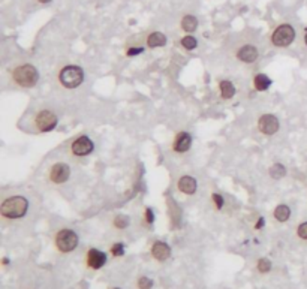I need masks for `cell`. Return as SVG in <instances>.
<instances>
[{"label":"cell","mask_w":307,"mask_h":289,"mask_svg":"<svg viewBox=\"0 0 307 289\" xmlns=\"http://www.w3.org/2000/svg\"><path fill=\"white\" fill-rule=\"evenodd\" d=\"M29 208V201L24 196H11L3 201L0 207V213L6 219H21L26 216Z\"/></svg>","instance_id":"obj_1"},{"label":"cell","mask_w":307,"mask_h":289,"mask_svg":"<svg viewBox=\"0 0 307 289\" xmlns=\"http://www.w3.org/2000/svg\"><path fill=\"white\" fill-rule=\"evenodd\" d=\"M12 78L20 87L30 89V87L36 86V83L39 80V72L33 64H20L18 67L14 69Z\"/></svg>","instance_id":"obj_2"},{"label":"cell","mask_w":307,"mask_h":289,"mask_svg":"<svg viewBox=\"0 0 307 289\" xmlns=\"http://www.w3.org/2000/svg\"><path fill=\"white\" fill-rule=\"evenodd\" d=\"M59 78L66 89H76L84 81V70L80 66L69 64L61 69Z\"/></svg>","instance_id":"obj_3"},{"label":"cell","mask_w":307,"mask_h":289,"mask_svg":"<svg viewBox=\"0 0 307 289\" xmlns=\"http://www.w3.org/2000/svg\"><path fill=\"white\" fill-rule=\"evenodd\" d=\"M78 235L75 234V231L72 230H60V231L56 234V238H54V243H56V247L60 253H70L72 250L76 249L78 246Z\"/></svg>","instance_id":"obj_4"},{"label":"cell","mask_w":307,"mask_h":289,"mask_svg":"<svg viewBox=\"0 0 307 289\" xmlns=\"http://www.w3.org/2000/svg\"><path fill=\"white\" fill-rule=\"evenodd\" d=\"M295 39V30L291 24H280L271 35V42L276 47H288Z\"/></svg>","instance_id":"obj_5"},{"label":"cell","mask_w":307,"mask_h":289,"mask_svg":"<svg viewBox=\"0 0 307 289\" xmlns=\"http://www.w3.org/2000/svg\"><path fill=\"white\" fill-rule=\"evenodd\" d=\"M57 116L53 113V111H48V110H42L38 113V116L35 118V123H36V127L41 130V132H51L56 126H57Z\"/></svg>","instance_id":"obj_6"},{"label":"cell","mask_w":307,"mask_h":289,"mask_svg":"<svg viewBox=\"0 0 307 289\" xmlns=\"http://www.w3.org/2000/svg\"><path fill=\"white\" fill-rule=\"evenodd\" d=\"M107 253L99 249H90L86 255V264L92 270H101L107 264Z\"/></svg>","instance_id":"obj_7"},{"label":"cell","mask_w":307,"mask_h":289,"mask_svg":"<svg viewBox=\"0 0 307 289\" xmlns=\"http://www.w3.org/2000/svg\"><path fill=\"white\" fill-rule=\"evenodd\" d=\"M258 127L259 130L264 133V135H274L280 124H279V120L277 117L273 116V114H264V116L259 117V121H258Z\"/></svg>","instance_id":"obj_8"},{"label":"cell","mask_w":307,"mask_h":289,"mask_svg":"<svg viewBox=\"0 0 307 289\" xmlns=\"http://www.w3.org/2000/svg\"><path fill=\"white\" fill-rule=\"evenodd\" d=\"M70 149H72V153L75 156H87V155H90L93 152L95 146H93V141L89 136L83 135L76 141H73Z\"/></svg>","instance_id":"obj_9"},{"label":"cell","mask_w":307,"mask_h":289,"mask_svg":"<svg viewBox=\"0 0 307 289\" xmlns=\"http://www.w3.org/2000/svg\"><path fill=\"white\" fill-rule=\"evenodd\" d=\"M150 253L156 261L164 262L171 256V247L165 241H155L151 249H150Z\"/></svg>","instance_id":"obj_10"},{"label":"cell","mask_w":307,"mask_h":289,"mask_svg":"<svg viewBox=\"0 0 307 289\" xmlns=\"http://www.w3.org/2000/svg\"><path fill=\"white\" fill-rule=\"evenodd\" d=\"M69 175H70V170L66 164H56L50 171V178L56 184L64 183L69 178Z\"/></svg>","instance_id":"obj_11"},{"label":"cell","mask_w":307,"mask_h":289,"mask_svg":"<svg viewBox=\"0 0 307 289\" xmlns=\"http://www.w3.org/2000/svg\"><path fill=\"white\" fill-rule=\"evenodd\" d=\"M190 144H192V136H190V133L180 132V133H177V136H176L174 150H176L177 153H186V152L190 149Z\"/></svg>","instance_id":"obj_12"},{"label":"cell","mask_w":307,"mask_h":289,"mask_svg":"<svg viewBox=\"0 0 307 289\" xmlns=\"http://www.w3.org/2000/svg\"><path fill=\"white\" fill-rule=\"evenodd\" d=\"M196 180L193 177H189V175H184L179 180V190L183 192L186 195H193L196 192Z\"/></svg>","instance_id":"obj_13"},{"label":"cell","mask_w":307,"mask_h":289,"mask_svg":"<svg viewBox=\"0 0 307 289\" xmlns=\"http://www.w3.org/2000/svg\"><path fill=\"white\" fill-rule=\"evenodd\" d=\"M258 50H256V47H253V45H245V47H242L240 50H239V53H237V57L240 58L242 61H245V63H252V61H255L256 58H258Z\"/></svg>","instance_id":"obj_14"},{"label":"cell","mask_w":307,"mask_h":289,"mask_svg":"<svg viewBox=\"0 0 307 289\" xmlns=\"http://www.w3.org/2000/svg\"><path fill=\"white\" fill-rule=\"evenodd\" d=\"M165 44H167V36L161 32H153L147 38V45L150 48H159V47H164Z\"/></svg>","instance_id":"obj_15"},{"label":"cell","mask_w":307,"mask_h":289,"mask_svg":"<svg viewBox=\"0 0 307 289\" xmlns=\"http://www.w3.org/2000/svg\"><path fill=\"white\" fill-rule=\"evenodd\" d=\"M271 80L265 75V74H258L256 77H255V80H253V84H255V89L258 90V92H265V90H268V87L271 86Z\"/></svg>","instance_id":"obj_16"},{"label":"cell","mask_w":307,"mask_h":289,"mask_svg":"<svg viewBox=\"0 0 307 289\" xmlns=\"http://www.w3.org/2000/svg\"><path fill=\"white\" fill-rule=\"evenodd\" d=\"M289 216H291V208L288 207V205H285V204H280V205H277L276 207V210H274V218H276V221H279V222H286L288 219H289Z\"/></svg>","instance_id":"obj_17"},{"label":"cell","mask_w":307,"mask_h":289,"mask_svg":"<svg viewBox=\"0 0 307 289\" xmlns=\"http://www.w3.org/2000/svg\"><path fill=\"white\" fill-rule=\"evenodd\" d=\"M196 27H198V20H196V17H193V15H184L183 20H182V29H183L184 32L192 33V32L196 30Z\"/></svg>","instance_id":"obj_18"},{"label":"cell","mask_w":307,"mask_h":289,"mask_svg":"<svg viewBox=\"0 0 307 289\" xmlns=\"http://www.w3.org/2000/svg\"><path fill=\"white\" fill-rule=\"evenodd\" d=\"M220 95H222V98L223 99H231L234 95H236V87H234V84L231 83V81H222L220 83Z\"/></svg>","instance_id":"obj_19"},{"label":"cell","mask_w":307,"mask_h":289,"mask_svg":"<svg viewBox=\"0 0 307 289\" xmlns=\"http://www.w3.org/2000/svg\"><path fill=\"white\" fill-rule=\"evenodd\" d=\"M256 268H258V271H259L261 274H267V273L271 271L273 264H271V261H270L268 258H261V259H258V262H256Z\"/></svg>","instance_id":"obj_20"},{"label":"cell","mask_w":307,"mask_h":289,"mask_svg":"<svg viewBox=\"0 0 307 289\" xmlns=\"http://www.w3.org/2000/svg\"><path fill=\"white\" fill-rule=\"evenodd\" d=\"M285 174H286V168L282 165V164H274L271 168H270V175L273 177V178H282V177H285Z\"/></svg>","instance_id":"obj_21"},{"label":"cell","mask_w":307,"mask_h":289,"mask_svg":"<svg viewBox=\"0 0 307 289\" xmlns=\"http://www.w3.org/2000/svg\"><path fill=\"white\" fill-rule=\"evenodd\" d=\"M114 227L119 228V230L127 228V227H129V218H127V216H123V214L116 216V218H114Z\"/></svg>","instance_id":"obj_22"},{"label":"cell","mask_w":307,"mask_h":289,"mask_svg":"<svg viewBox=\"0 0 307 289\" xmlns=\"http://www.w3.org/2000/svg\"><path fill=\"white\" fill-rule=\"evenodd\" d=\"M182 45H183L186 50H195L198 42H196V39L193 36L189 35V36H184L183 39H182Z\"/></svg>","instance_id":"obj_23"},{"label":"cell","mask_w":307,"mask_h":289,"mask_svg":"<svg viewBox=\"0 0 307 289\" xmlns=\"http://www.w3.org/2000/svg\"><path fill=\"white\" fill-rule=\"evenodd\" d=\"M110 253H111L113 256H116V258L123 256V255H124V244H123V243H114V244L111 246V249H110Z\"/></svg>","instance_id":"obj_24"},{"label":"cell","mask_w":307,"mask_h":289,"mask_svg":"<svg viewBox=\"0 0 307 289\" xmlns=\"http://www.w3.org/2000/svg\"><path fill=\"white\" fill-rule=\"evenodd\" d=\"M136 286H138V289H151L153 288V280H151L150 277L142 276V277H139V279H138Z\"/></svg>","instance_id":"obj_25"},{"label":"cell","mask_w":307,"mask_h":289,"mask_svg":"<svg viewBox=\"0 0 307 289\" xmlns=\"http://www.w3.org/2000/svg\"><path fill=\"white\" fill-rule=\"evenodd\" d=\"M213 202H214L216 208L220 210V208L223 207V198H222V195H219V193H213Z\"/></svg>","instance_id":"obj_26"},{"label":"cell","mask_w":307,"mask_h":289,"mask_svg":"<svg viewBox=\"0 0 307 289\" xmlns=\"http://www.w3.org/2000/svg\"><path fill=\"white\" fill-rule=\"evenodd\" d=\"M297 234H298L300 238L307 240V222H303V224L297 228Z\"/></svg>","instance_id":"obj_27"},{"label":"cell","mask_w":307,"mask_h":289,"mask_svg":"<svg viewBox=\"0 0 307 289\" xmlns=\"http://www.w3.org/2000/svg\"><path fill=\"white\" fill-rule=\"evenodd\" d=\"M145 222L148 225H151L155 222V214H153V210L151 208H145Z\"/></svg>","instance_id":"obj_28"},{"label":"cell","mask_w":307,"mask_h":289,"mask_svg":"<svg viewBox=\"0 0 307 289\" xmlns=\"http://www.w3.org/2000/svg\"><path fill=\"white\" fill-rule=\"evenodd\" d=\"M141 53H144V48H129L126 54H127L129 57H132V56H138V54H141Z\"/></svg>","instance_id":"obj_29"},{"label":"cell","mask_w":307,"mask_h":289,"mask_svg":"<svg viewBox=\"0 0 307 289\" xmlns=\"http://www.w3.org/2000/svg\"><path fill=\"white\" fill-rule=\"evenodd\" d=\"M264 225H265V219H264V218H259V219H258V224L255 225V228H256V230H261Z\"/></svg>","instance_id":"obj_30"},{"label":"cell","mask_w":307,"mask_h":289,"mask_svg":"<svg viewBox=\"0 0 307 289\" xmlns=\"http://www.w3.org/2000/svg\"><path fill=\"white\" fill-rule=\"evenodd\" d=\"M8 262H9V259H8V258H3V264H5V265H6V264H8Z\"/></svg>","instance_id":"obj_31"},{"label":"cell","mask_w":307,"mask_h":289,"mask_svg":"<svg viewBox=\"0 0 307 289\" xmlns=\"http://www.w3.org/2000/svg\"><path fill=\"white\" fill-rule=\"evenodd\" d=\"M39 2H41V3H50L51 0H39Z\"/></svg>","instance_id":"obj_32"},{"label":"cell","mask_w":307,"mask_h":289,"mask_svg":"<svg viewBox=\"0 0 307 289\" xmlns=\"http://www.w3.org/2000/svg\"><path fill=\"white\" fill-rule=\"evenodd\" d=\"M304 42H306V45H307V32H306V35H304Z\"/></svg>","instance_id":"obj_33"},{"label":"cell","mask_w":307,"mask_h":289,"mask_svg":"<svg viewBox=\"0 0 307 289\" xmlns=\"http://www.w3.org/2000/svg\"><path fill=\"white\" fill-rule=\"evenodd\" d=\"M113 289H122V288H113Z\"/></svg>","instance_id":"obj_34"}]
</instances>
